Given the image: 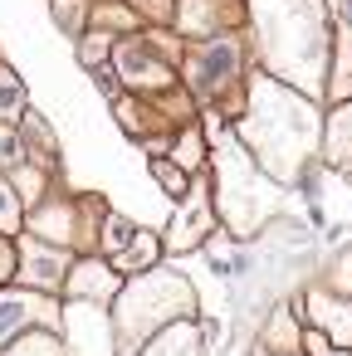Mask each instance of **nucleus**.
<instances>
[{
  "mask_svg": "<svg viewBox=\"0 0 352 356\" xmlns=\"http://www.w3.org/2000/svg\"><path fill=\"white\" fill-rule=\"evenodd\" d=\"M250 10H254L259 54H264L269 74H279L293 88H318L323 59H328L323 0H254Z\"/></svg>",
  "mask_w": 352,
  "mask_h": 356,
  "instance_id": "nucleus-1",
  "label": "nucleus"
},
{
  "mask_svg": "<svg viewBox=\"0 0 352 356\" xmlns=\"http://www.w3.org/2000/svg\"><path fill=\"white\" fill-rule=\"evenodd\" d=\"M245 142L254 147L259 171H269L274 181H293L303 156L318 142V113L308 103H298L284 83L254 79V98H250V118H245Z\"/></svg>",
  "mask_w": 352,
  "mask_h": 356,
  "instance_id": "nucleus-2",
  "label": "nucleus"
},
{
  "mask_svg": "<svg viewBox=\"0 0 352 356\" xmlns=\"http://www.w3.org/2000/svg\"><path fill=\"white\" fill-rule=\"evenodd\" d=\"M186 307H196V293H191L176 273H142V278H137L132 288H123V298H118L123 337L137 341V337L147 332L142 317H152V327H157V322H167V317H181Z\"/></svg>",
  "mask_w": 352,
  "mask_h": 356,
  "instance_id": "nucleus-3",
  "label": "nucleus"
},
{
  "mask_svg": "<svg viewBox=\"0 0 352 356\" xmlns=\"http://www.w3.org/2000/svg\"><path fill=\"white\" fill-rule=\"evenodd\" d=\"M186 79H191V88L201 93V98H215V93H225L235 79H240V49H235V40H206L196 54H191V64H186Z\"/></svg>",
  "mask_w": 352,
  "mask_h": 356,
  "instance_id": "nucleus-4",
  "label": "nucleus"
},
{
  "mask_svg": "<svg viewBox=\"0 0 352 356\" xmlns=\"http://www.w3.org/2000/svg\"><path fill=\"white\" fill-rule=\"evenodd\" d=\"M69 341L74 356H113V322L93 302H79L69 307Z\"/></svg>",
  "mask_w": 352,
  "mask_h": 356,
  "instance_id": "nucleus-5",
  "label": "nucleus"
},
{
  "mask_svg": "<svg viewBox=\"0 0 352 356\" xmlns=\"http://www.w3.org/2000/svg\"><path fill=\"white\" fill-rule=\"evenodd\" d=\"M118 74H123V83H132V88H167V83H171V69H167L162 59H152V49H147L142 40H128V44L118 49Z\"/></svg>",
  "mask_w": 352,
  "mask_h": 356,
  "instance_id": "nucleus-6",
  "label": "nucleus"
},
{
  "mask_svg": "<svg viewBox=\"0 0 352 356\" xmlns=\"http://www.w3.org/2000/svg\"><path fill=\"white\" fill-rule=\"evenodd\" d=\"M20 278L35 283V288H59L64 254H49L45 244H20Z\"/></svg>",
  "mask_w": 352,
  "mask_h": 356,
  "instance_id": "nucleus-7",
  "label": "nucleus"
},
{
  "mask_svg": "<svg viewBox=\"0 0 352 356\" xmlns=\"http://www.w3.org/2000/svg\"><path fill=\"white\" fill-rule=\"evenodd\" d=\"M332 88V98L342 103V98H352V25H342L337 30V40H332V79H328Z\"/></svg>",
  "mask_w": 352,
  "mask_h": 356,
  "instance_id": "nucleus-8",
  "label": "nucleus"
},
{
  "mask_svg": "<svg viewBox=\"0 0 352 356\" xmlns=\"http://www.w3.org/2000/svg\"><path fill=\"white\" fill-rule=\"evenodd\" d=\"M30 312H49V302L25 298V293H0V341H6L10 332H20L30 322Z\"/></svg>",
  "mask_w": 352,
  "mask_h": 356,
  "instance_id": "nucleus-9",
  "label": "nucleus"
},
{
  "mask_svg": "<svg viewBox=\"0 0 352 356\" xmlns=\"http://www.w3.org/2000/svg\"><path fill=\"white\" fill-rule=\"evenodd\" d=\"M196 351H201V332L196 327H171V332H162L147 346V356H196Z\"/></svg>",
  "mask_w": 352,
  "mask_h": 356,
  "instance_id": "nucleus-10",
  "label": "nucleus"
},
{
  "mask_svg": "<svg viewBox=\"0 0 352 356\" xmlns=\"http://www.w3.org/2000/svg\"><path fill=\"white\" fill-rule=\"evenodd\" d=\"M328 156L332 161H342V156H352V98L332 113V122H328Z\"/></svg>",
  "mask_w": 352,
  "mask_h": 356,
  "instance_id": "nucleus-11",
  "label": "nucleus"
},
{
  "mask_svg": "<svg viewBox=\"0 0 352 356\" xmlns=\"http://www.w3.org/2000/svg\"><path fill=\"white\" fill-rule=\"evenodd\" d=\"M118 288V278L103 268V264H79V278H74V293L79 298H103V293H113Z\"/></svg>",
  "mask_w": 352,
  "mask_h": 356,
  "instance_id": "nucleus-12",
  "label": "nucleus"
},
{
  "mask_svg": "<svg viewBox=\"0 0 352 356\" xmlns=\"http://www.w3.org/2000/svg\"><path fill=\"white\" fill-rule=\"evenodd\" d=\"M147 259H157V239H152V234H142V229H137V239H132L123 254H113V264H118V268H142Z\"/></svg>",
  "mask_w": 352,
  "mask_h": 356,
  "instance_id": "nucleus-13",
  "label": "nucleus"
},
{
  "mask_svg": "<svg viewBox=\"0 0 352 356\" xmlns=\"http://www.w3.org/2000/svg\"><path fill=\"white\" fill-rule=\"evenodd\" d=\"M20 108H25V83L10 69H0V118H15Z\"/></svg>",
  "mask_w": 352,
  "mask_h": 356,
  "instance_id": "nucleus-14",
  "label": "nucleus"
},
{
  "mask_svg": "<svg viewBox=\"0 0 352 356\" xmlns=\"http://www.w3.org/2000/svg\"><path fill=\"white\" fill-rule=\"evenodd\" d=\"M132 239H137V229H132L128 220H118V215H113V220L103 225V249H108V254H123Z\"/></svg>",
  "mask_w": 352,
  "mask_h": 356,
  "instance_id": "nucleus-15",
  "label": "nucleus"
},
{
  "mask_svg": "<svg viewBox=\"0 0 352 356\" xmlns=\"http://www.w3.org/2000/svg\"><path fill=\"white\" fill-rule=\"evenodd\" d=\"M6 356H59V341L54 337H20Z\"/></svg>",
  "mask_w": 352,
  "mask_h": 356,
  "instance_id": "nucleus-16",
  "label": "nucleus"
},
{
  "mask_svg": "<svg viewBox=\"0 0 352 356\" xmlns=\"http://www.w3.org/2000/svg\"><path fill=\"white\" fill-rule=\"evenodd\" d=\"M20 225V205H15V191L0 181V229H15Z\"/></svg>",
  "mask_w": 352,
  "mask_h": 356,
  "instance_id": "nucleus-17",
  "label": "nucleus"
},
{
  "mask_svg": "<svg viewBox=\"0 0 352 356\" xmlns=\"http://www.w3.org/2000/svg\"><path fill=\"white\" fill-rule=\"evenodd\" d=\"M25 161V147L15 132H0V166H20Z\"/></svg>",
  "mask_w": 352,
  "mask_h": 356,
  "instance_id": "nucleus-18",
  "label": "nucleus"
},
{
  "mask_svg": "<svg viewBox=\"0 0 352 356\" xmlns=\"http://www.w3.org/2000/svg\"><path fill=\"white\" fill-rule=\"evenodd\" d=\"M152 166H157V176H162V181H167V191H176V195H181V191H186V186H181V176H176V171H171V166H167V161H152Z\"/></svg>",
  "mask_w": 352,
  "mask_h": 356,
  "instance_id": "nucleus-19",
  "label": "nucleus"
},
{
  "mask_svg": "<svg viewBox=\"0 0 352 356\" xmlns=\"http://www.w3.org/2000/svg\"><path fill=\"white\" fill-rule=\"evenodd\" d=\"M342 20H347V25H352V0H342Z\"/></svg>",
  "mask_w": 352,
  "mask_h": 356,
  "instance_id": "nucleus-20",
  "label": "nucleus"
},
{
  "mask_svg": "<svg viewBox=\"0 0 352 356\" xmlns=\"http://www.w3.org/2000/svg\"><path fill=\"white\" fill-rule=\"evenodd\" d=\"M328 356H347V351H328Z\"/></svg>",
  "mask_w": 352,
  "mask_h": 356,
  "instance_id": "nucleus-21",
  "label": "nucleus"
}]
</instances>
